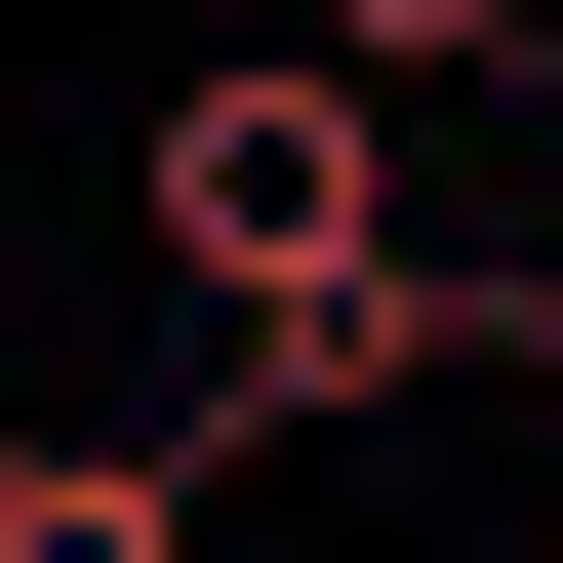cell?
<instances>
[{"instance_id": "cell-1", "label": "cell", "mask_w": 563, "mask_h": 563, "mask_svg": "<svg viewBox=\"0 0 563 563\" xmlns=\"http://www.w3.org/2000/svg\"><path fill=\"white\" fill-rule=\"evenodd\" d=\"M121 242L242 322V443H282V402H443V363H523V322L443 282V201H402V81H322V41H242V81L121 121Z\"/></svg>"}, {"instance_id": "cell-2", "label": "cell", "mask_w": 563, "mask_h": 563, "mask_svg": "<svg viewBox=\"0 0 563 563\" xmlns=\"http://www.w3.org/2000/svg\"><path fill=\"white\" fill-rule=\"evenodd\" d=\"M0 563H201V443H0Z\"/></svg>"}, {"instance_id": "cell-3", "label": "cell", "mask_w": 563, "mask_h": 563, "mask_svg": "<svg viewBox=\"0 0 563 563\" xmlns=\"http://www.w3.org/2000/svg\"><path fill=\"white\" fill-rule=\"evenodd\" d=\"M282 41H322V81H563L523 0H282Z\"/></svg>"}]
</instances>
